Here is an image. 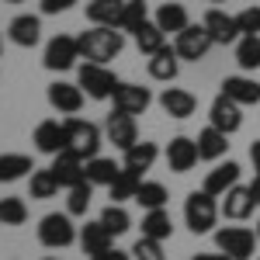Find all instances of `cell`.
Listing matches in <instances>:
<instances>
[{
	"mask_svg": "<svg viewBox=\"0 0 260 260\" xmlns=\"http://www.w3.org/2000/svg\"><path fill=\"white\" fill-rule=\"evenodd\" d=\"M77 42H80L83 59L87 62H104V66L125 49V35H121L118 28H104V24H90V31H83Z\"/></svg>",
	"mask_w": 260,
	"mask_h": 260,
	"instance_id": "obj_1",
	"label": "cell"
},
{
	"mask_svg": "<svg viewBox=\"0 0 260 260\" xmlns=\"http://www.w3.org/2000/svg\"><path fill=\"white\" fill-rule=\"evenodd\" d=\"M219 201L215 194H208L205 187L201 191H191L187 198H184V222H187V229L194 233V236H205V233H212L215 229V222H219Z\"/></svg>",
	"mask_w": 260,
	"mask_h": 260,
	"instance_id": "obj_2",
	"label": "cell"
},
{
	"mask_svg": "<svg viewBox=\"0 0 260 260\" xmlns=\"http://www.w3.org/2000/svg\"><path fill=\"white\" fill-rule=\"evenodd\" d=\"M80 240V229L73 225V215L70 212H49L42 215L39 222V243L49 246V250H66Z\"/></svg>",
	"mask_w": 260,
	"mask_h": 260,
	"instance_id": "obj_3",
	"label": "cell"
},
{
	"mask_svg": "<svg viewBox=\"0 0 260 260\" xmlns=\"http://www.w3.org/2000/svg\"><path fill=\"white\" fill-rule=\"evenodd\" d=\"M77 83L83 87V94H87L90 101H111L121 80L104 66V62H80V70H77Z\"/></svg>",
	"mask_w": 260,
	"mask_h": 260,
	"instance_id": "obj_4",
	"label": "cell"
},
{
	"mask_svg": "<svg viewBox=\"0 0 260 260\" xmlns=\"http://www.w3.org/2000/svg\"><path fill=\"white\" fill-rule=\"evenodd\" d=\"M257 243H260L257 229H246V225H222V229H215V246L233 260H253Z\"/></svg>",
	"mask_w": 260,
	"mask_h": 260,
	"instance_id": "obj_5",
	"label": "cell"
},
{
	"mask_svg": "<svg viewBox=\"0 0 260 260\" xmlns=\"http://www.w3.org/2000/svg\"><path fill=\"white\" fill-rule=\"evenodd\" d=\"M80 56V42L73 39V35H56V39L45 42V52H42V66L49 70V73H66V70H73Z\"/></svg>",
	"mask_w": 260,
	"mask_h": 260,
	"instance_id": "obj_6",
	"label": "cell"
},
{
	"mask_svg": "<svg viewBox=\"0 0 260 260\" xmlns=\"http://www.w3.org/2000/svg\"><path fill=\"white\" fill-rule=\"evenodd\" d=\"M66 136H70V149L77 153V156H83V160H94L101 149V128L94 125V121H83L77 118V115H70L66 118Z\"/></svg>",
	"mask_w": 260,
	"mask_h": 260,
	"instance_id": "obj_7",
	"label": "cell"
},
{
	"mask_svg": "<svg viewBox=\"0 0 260 260\" xmlns=\"http://www.w3.org/2000/svg\"><path fill=\"white\" fill-rule=\"evenodd\" d=\"M212 45H215V42H212V35H208V28H205V24H187L180 35H174V49H177V56L184 62L205 59Z\"/></svg>",
	"mask_w": 260,
	"mask_h": 260,
	"instance_id": "obj_8",
	"label": "cell"
},
{
	"mask_svg": "<svg viewBox=\"0 0 260 260\" xmlns=\"http://www.w3.org/2000/svg\"><path fill=\"white\" fill-rule=\"evenodd\" d=\"M35 149L45 153V156H59L62 149H70V136H66V121H56V118H45L39 121V128H35Z\"/></svg>",
	"mask_w": 260,
	"mask_h": 260,
	"instance_id": "obj_9",
	"label": "cell"
},
{
	"mask_svg": "<svg viewBox=\"0 0 260 260\" xmlns=\"http://www.w3.org/2000/svg\"><path fill=\"white\" fill-rule=\"evenodd\" d=\"M104 139L111 142L115 149H132L136 142H139V125L132 115H121V111H111L108 121H104Z\"/></svg>",
	"mask_w": 260,
	"mask_h": 260,
	"instance_id": "obj_10",
	"label": "cell"
},
{
	"mask_svg": "<svg viewBox=\"0 0 260 260\" xmlns=\"http://www.w3.org/2000/svg\"><path fill=\"white\" fill-rule=\"evenodd\" d=\"M253 208H260V205H257V198H253V191H250V184H246V187H243V184L229 187L219 201V212L233 222H246L253 215Z\"/></svg>",
	"mask_w": 260,
	"mask_h": 260,
	"instance_id": "obj_11",
	"label": "cell"
},
{
	"mask_svg": "<svg viewBox=\"0 0 260 260\" xmlns=\"http://www.w3.org/2000/svg\"><path fill=\"white\" fill-rule=\"evenodd\" d=\"M208 125H215L219 132L233 136V132H240V128H243V108L233 98L219 94V98L208 104Z\"/></svg>",
	"mask_w": 260,
	"mask_h": 260,
	"instance_id": "obj_12",
	"label": "cell"
},
{
	"mask_svg": "<svg viewBox=\"0 0 260 260\" xmlns=\"http://www.w3.org/2000/svg\"><path fill=\"white\" fill-rule=\"evenodd\" d=\"M111 111H121V115H142L149 104H153V94H149V87H142V83H118V90H115V98H111Z\"/></svg>",
	"mask_w": 260,
	"mask_h": 260,
	"instance_id": "obj_13",
	"label": "cell"
},
{
	"mask_svg": "<svg viewBox=\"0 0 260 260\" xmlns=\"http://www.w3.org/2000/svg\"><path fill=\"white\" fill-rule=\"evenodd\" d=\"M45 98H49V104H52V108H56L59 115H77V111L83 108V101H87V94H83L80 83L56 80V83H49Z\"/></svg>",
	"mask_w": 260,
	"mask_h": 260,
	"instance_id": "obj_14",
	"label": "cell"
},
{
	"mask_svg": "<svg viewBox=\"0 0 260 260\" xmlns=\"http://www.w3.org/2000/svg\"><path fill=\"white\" fill-rule=\"evenodd\" d=\"M52 174H56V180L70 191V187H77V184L87 180V160L77 156L73 149H62L59 156H52Z\"/></svg>",
	"mask_w": 260,
	"mask_h": 260,
	"instance_id": "obj_15",
	"label": "cell"
},
{
	"mask_svg": "<svg viewBox=\"0 0 260 260\" xmlns=\"http://www.w3.org/2000/svg\"><path fill=\"white\" fill-rule=\"evenodd\" d=\"M201 24L208 28V35H212V42H215V45H233V42L243 39L236 18H233V14H225V11H219V7H212V11L205 14V21H201Z\"/></svg>",
	"mask_w": 260,
	"mask_h": 260,
	"instance_id": "obj_16",
	"label": "cell"
},
{
	"mask_svg": "<svg viewBox=\"0 0 260 260\" xmlns=\"http://www.w3.org/2000/svg\"><path fill=\"white\" fill-rule=\"evenodd\" d=\"M7 39L14 42L18 49H35L42 42V18L39 14H18V18H11Z\"/></svg>",
	"mask_w": 260,
	"mask_h": 260,
	"instance_id": "obj_17",
	"label": "cell"
},
{
	"mask_svg": "<svg viewBox=\"0 0 260 260\" xmlns=\"http://www.w3.org/2000/svg\"><path fill=\"white\" fill-rule=\"evenodd\" d=\"M198 142L187 139V136H174V139L167 142V163H170V170L174 174H187V170H194V163H198Z\"/></svg>",
	"mask_w": 260,
	"mask_h": 260,
	"instance_id": "obj_18",
	"label": "cell"
},
{
	"mask_svg": "<svg viewBox=\"0 0 260 260\" xmlns=\"http://www.w3.org/2000/svg\"><path fill=\"white\" fill-rule=\"evenodd\" d=\"M236 184H240V163L225 160V163H215V167L205 174V184H201V187H205L208 194L222 198V194H225L229 187H236Z\"/></svg>",
	"mask_w": 260,
	"mask_h": 260,
	"instance_id": "obj_19",
	"label": "cell"
},
{
	"mask_svg": "<svg viewBox=\"0 0 260 260\" xmlns=\"http://www.w3.org/2000/svg\"><path fill=\"white\" fill-rule=\"evenodd\" d=\"M177 73H180V56H177V49L167 42L160 52L149 56V77L160 80V83H174V80H177Z\"/></svg>",
	"mask_w": 260,
	"mask_h": 260,
	"instance_id": "obj_20",
	"label": "cell"
},
{
	"mask_svg": "<svg viewBox=\"0 0 260 260\" xmlns=\"http://www.w3.org/2000/svg\"><path fill=\"white\" fill-rule=\"evenodd\" d=\"M160 108L170 118H191L198 111V98L191 90H180V87H167L160 94Z\"/></svg>",
	"mask_w": 260,
	"mask_h": 260,
	"instance_id": "obj_21",
	"label": "cell"
},
{
	"mask_svg": "<svg viewBox=\"0 0 260 260\" xmlns=\"http://www.w3.org/2000/svg\"><path fill=\"white\" fill-rule=\"evenodd\" d=\"M219 94L233 98L240 108H250V104H260V83L253 77H225Z\"/></svg>",
	"mask_w": 260,
	"mask_h": 260,
	"instance_id": "obj_22",
	"label": "cell"
},
{
	"mask_svg": "<svg viewBox=\"0 0 260 260\" xmlns=\"http://www.w3.org/2000/svg\"><path fill=\"white\" fill-rule=\"evenodd\" d=\"M80 250L83 253H90V257H94V253H104V250H108V246H115V236H111V233H108V225H104V222H83L80 225Z\"/></svg>",
	"mask_w": 260,
	"mask_h": 260,
	"instance_id": "obj_23",
	"label": "cell"
},
{
	"mask_svg": "<svg viewBox=\"0 0 260 260\" xmlns=\"http://www.w3.org/2000/svg\"><path fill=\"white\" fill-rule=\"evenodd\" d=\"M194 142H198V156H201V160H208V163L222 160V156L229 153V136H225V132H219L215 125L201 128Z\"/></svg>",
	"mask_w": 260,
	"mask_h": 260,
	"instance_id": "obj_24",
	"label": "cell"
},
{
	"mask_svg": "<svg viewBox=\"0 0 260 260\" xmlns=\"http://www.w3.org/2000/svg\"><path fill=\"white\" fill-rule=\"evenodd\" d=\"M31 174H35V163L28 153H0V184H14Z\"/></svg>",
	"mask_w": 260,
	"mask_h": 260,
	"instance_id": "obj_25",
	"label": "cell"
},
{
	"mask_svg": "<svg viewBox=\"0 0 260 260\" xmlns=\"http://www.w3.org/2000/svg\"><path fill=\"white\" fill-rule=\"evenodd\" d=\"M125 0H90L87 4V21L90 24H104V28H118Z\"/></svg>",
	"mask_w": 260,
	"mask_h": 260,
	"instance_id": "obj_26",
	"label": "cell"
},
{
	"mask_svg": "<svg viewBox=\"0 0 260 260\" xmlns=\"http://www.w3.org/2000/svg\"><path fill=\"white\" fill-rule=\"evenodd\" d=\"M156 156H160V146L142 139V142H136L132 149H125V163H121V167H128V170H136V174H146V170L156 163Z\"/></svg>",
	"mask_w": 260,
	"mask_h": 260,
	"instance_id": "obj_27",
	"label": "cell"
},
{
	"mask_svg": "<svg viewBox=\"0 0 260 260\" xmlns=\"http://www.w3.org/2000/svg\"><path fill=\"white\" fill-rule=\"evenodd\" d=\"M142 236H149V240H170L174 236V219H170V212L167 208H153V212H146L142 215Z\"/></svg>",
	"mask_w": 260,
	"mask_h": 260,
	"instance_id": "obj_28",
	"label": "cell"
},
{
	"mask_svg": "<svg viewBox=\"0 0 260 260\" xmlns=\"http://www.w3.org/2000/svg\"><path fill=\"white\" fill-rule=\"evenodd\" d=\"M156 24H160L167 35H180L187 24H191V18H187V7L184 4H160V11H156Z\"/></svg>",
	"mask_w": 260,
	"mask_h": 260,
	"instance_id": "obj_29",
	"label": "cell"
},
{
	"mask_svg": "<svg viewBox=\"0 0 260 260\" xmlns=\"http://www.w3.org/2000/svg\"><path fill=\"white\" fill-rule=\"evenodd\" d=\"M59 180H56V174H52V167H45V170H35L31 177H28V198L35 201H49L59 194Z\"/></svg>",
	"mask_w": 260,
	"mask_h": 260,
	"instance_id": "obj_30",
	"label": "cell"
},
{
	"mask_svg": "<svg viewBox=\"0 0 260 260\" xmlns=\"http://www.w3.org/2000/svg\"><path fill=\"white\" fill-rule=\"evenodd\" d=\"M139 184H142V174L128 170V167H121V174L115 177V184L108 187V194H111V201H115V205H121V201H136Z\"/></svg>",
	"mask_w": 260,
	"mask_h": 260,
	"instance_id": "obj_31",
	"label": "cell"
},
{
	"mask_svg": "<svg viewBox=\"0 0 260 260\" xmlns=\"http://www.w3.org/2000/svg\"><path fill=\"white\" fill-rule=\"evenodd\" d=\"M118 174H121V167L115 160H108V156H94V160H87V180H90L94 187H111Z\"/></svg>",
	"mask_w": 260,
	"mask_h": 260,
	"instance_id": "obj_32",
	"label": "cell"
},
{
	"mask_svg": "<svg viewBox=\"0 0 260 260\" xmlns=\"http://www.w3.org/2000/svg\"><path fill=\"white\" fill-rule=\"evenodd\" d=\"M167 187H163L160 180H142L139 191H136V205H139L142 212H153V208H167Z\"/></svg>",
	"mask_w": 260,
	"mask_h": 260,
	"instance_id": "obj_33",
	"label": "cell"
},
{
	"mask_svg": "<svg viewBox=\"0 0 260 260\" xmlns=\"http://www.w3.org/2000/svg\"><path fill=\"white\" fill-rule=\"evenodd\" d=\"M136 45H139L142 56H153V52H160L163 45H167V31H163L156 21H146L139 31H136Z\"/></svg>",
	"mask_w": 260,
	"mask_h": 260,
	"instance_id": "obj_34",
	"label": "cell"
},
{
	"mask_svg": "<svg viewBox=\"0 0 260 260\" xmlns=\"http://www.w3.org/2000/svg\"><path fill=\"white\" fill-rule=\"evenodd\" d=\"M236 66L246 73L260 70V35H243L236 42Z\"/></svg>",
	"mask_w": 260,
	"mask_h": 260,
	"instance_id": "obj_35",
	"label": "cell"
},
{
	"mask_svg": "<svg viewBox=\"0 0 260 260\" xmlns=\"http://www.w3.org/2000/svg\"><path fill=\"white\" fill-rule=\"evenodd\" d=\"M146 21H149V7H146V0H125V11H121L118 31H132V35H136Z\"/></svg>",
	"mask_w": 260,
	"mask_h": 260,
	"instance_id": "obj_36",
	"label": "cell"
},
{
	"mask_svg": "<svg viewBox=\"0 0 260 260\" xmlns=\"http://www.w3.org/2000/svg\"><path fill=\"white\" fill-rule=\"evenodd\" d=\"M90 201H94V184H90V180H83V184H77V187H70L66 212H70V215H87Z\"/></svg>",
	"mask_w": 260,
	"mask_h": 260,
	"instance_id": "obj_37",
	"label": "cell"
},
{
	"mask_svg": "<svg viewBox=\"0 0 260 260\" xmlns=\"http://www.w3.org/2000/svg\"><path fill=\"white\" fill-rule=\"evenodd\" d=\"M101 222L108 225V233H111V236H121V233H128V229H132V215H128L121 205H115V201L101 212Z\"/></svg>",
	"mask_w": 260,
	"mask_h": 260,
	"instance_id": "obj_38",
	"label": "cell"
},
{
	"mask_svg": "<svg viewBox=\"0 0 260 260\" xmlns=\"http://www.w3.org/2000/svg\"><path fill=\"white\" fill-rule=\"evenodd\" d=\"M24 222H28L24 198H0V225H24Z\"/></svg>",
	"mask_w": 260,
	"mask_h": 260,
	"instance_id": "obj_39",
	"label": "cell"
},
{
	"mask_svg": "<svg viewBox=\"0 0 260 260\" xmlns=\"http://www.w3.org/2000/svg\"><path fill=\"white\" fill-rule=\"evenodd\" d=\"M132 260H167L160 240H149V236H139V243L132 246Z\"/></svg>",
	"mask_w": 260,
	"mask_h": 260,
	"instance_id": "obj_40",
	"label": "cell"
},
{
	"mask_svg": "<svg viewBox=\"0 0 260 260\" xmlns=\"http://www.w3.org/2000/svg\"><path fill=\"white\" fill-rule=\"evenodd\" d=\"M236 24H240L243 35H260V7L253 4V7L240 11V14H236Z\"/></svg>",
	"mask_w": 260,
	"mask_h": 260,
	"instance_id": "obj_41",
	"label": "cell"
},
{
	"mask_svg": "<svg viewBox=\"0 0 260 260\" xmlns=\"http://www.w3.org/2000/svg\"><path fill=\"white\" fill-rule=\"evenodd\" d=\"M73 4H80V0H39V11L42 14H66Z\"/></svg>",
	"mask_w": 260,
	"mask_h": 260,
	"instance_id": "obj_42",
	"label": "cell"
},
{
	"mask_svg": "<svg viewBox=\"0 0 260 260\" xmlns=\"http://www.w3.org/2000/svg\"><path fill=\"white\" fill-rule=\"evenodd\" d=\"M90 260H132V250L125 253V250H118V246H108L104 253H94Z\"/></svg>",
	"mask_w": 260,
	"mask_h": 260,
	"instance_id": "obj_43",
	"label": "cell"
},
{
	"mask_svg": "<svg viewBox=\"0 0 260 260\" xmlns=\"http://www.w3.org/2000/svg\"><path fill=\"white\" fill-rule=\"evenodd\" d=\"M250 160H253V170L260 174V139H257V142H250Z\"/></svg>",
	"mask_w": 260,
	"mask_h": 260,
	"instance_id": "obj_44",
	"label": "cell"
},
{
	"mask_svg": "<svg viewBox=\"0 0 260 260\" xmlns=\"http://www.w3.org/2000/svg\"><path fill=\"white\" fill-rule=\"evenodd\" d=\"M194 260H233V257H225V253L219 250V253H198Z\"/></svg>",
	"mask_w": 260,
	"mask_h": 260,
	"instance_id": "obj_45",
	"label": "cell"
},
{
	"mask_svg": "<svg viewBox=\"0 0 260 260\" xmlns=\"http://www.w3.org/2000/svg\"><path fill=\"white\" fill-rule=\"evenodd\" d=\"M250 191H253V198H257V205H260V174L253 177V184H250Z\"/></svg>",
	"mask_w": 260,
	"mask_h": 260,
	"instance_id": "obj_46",
	"label": "cell"
},
{
	"mask_svg": "<svg viewBox=\"0 0 260 260\" xmlns=\"http://www.w3.org/2000/svg\"><path fill=\"white\" fill-rule=\"evenodd\" d=\"M208 4H225V0H208Z\"/></svg>",
	"mask_w": 260,
	"mask_h": 260,
	"instance_id": "obj_47",
	"label": "cell"
},
{
	"mask_svg": "<svg viewBox=\"0 0 260 260\" xmlns=\"http://www.w3.org/2000/svg\"><path fill=\"white\" fill-rule=\"evenodd\" d=\"M7 4H24V0H7Z\"/></svg>",
	"mask_w": 260,
	"mask_h": 260,
	"instance_id": "obj_48",
	"label": "cell"
},
{
	"mask_svg": "<svg viewBox=\"0 0 260 260\" xmlns=\"http://www.w3.org/2000/svg\"><path fill=\"white\" fill-rule=\"evenodd\" d=\"M42 260H59V257H42Z\"/></svg>",
	"mask_w": 260,
	"mask_h": 260,
	"instance_id": "obj_49",
	"label": "cell"
},
{
	"mask_svg": "<svg viewBox=\"0 0 260 260\" xmlns=\"http://www.w3.org/2000/svg\"><path fill=\"white\" fill-rule=\"evenodd\" d=\"M257 240H260V222H257Z\"/></svg>",
	"mask_w": 260,
	"mask_h": 260,
	"instance_id": "obj_50",
	"label": "cell"
},
{
	"mask_svg": "<svg viewBox=\"0 0 260 260\" xmlns=\"http://www.w3.org/2000/svg\"><path fill=\"white\" fill-rule=\"evenodd\" d=\"M0 49H4V42H0Z\"/></svg>",
	"mask_w": 260,
	"mask_h": 260,
	"instance_id": "obj_51",
	"label": "cell"
},
{
	"mask_svg": "<svg viewBox=\"0 0 260 260\" xmlns=\"http://www.w3.org/2000/svg\"><path fill=\"white\" fill-rule=\"evenodd\" d=\"M257 260H260V257H257Z\"/></svg>",
	"mask_w": 260,
	"mask_h": 260,
	"instance_id": "obj_52",
	"label": "cell"
}]
</instances>
